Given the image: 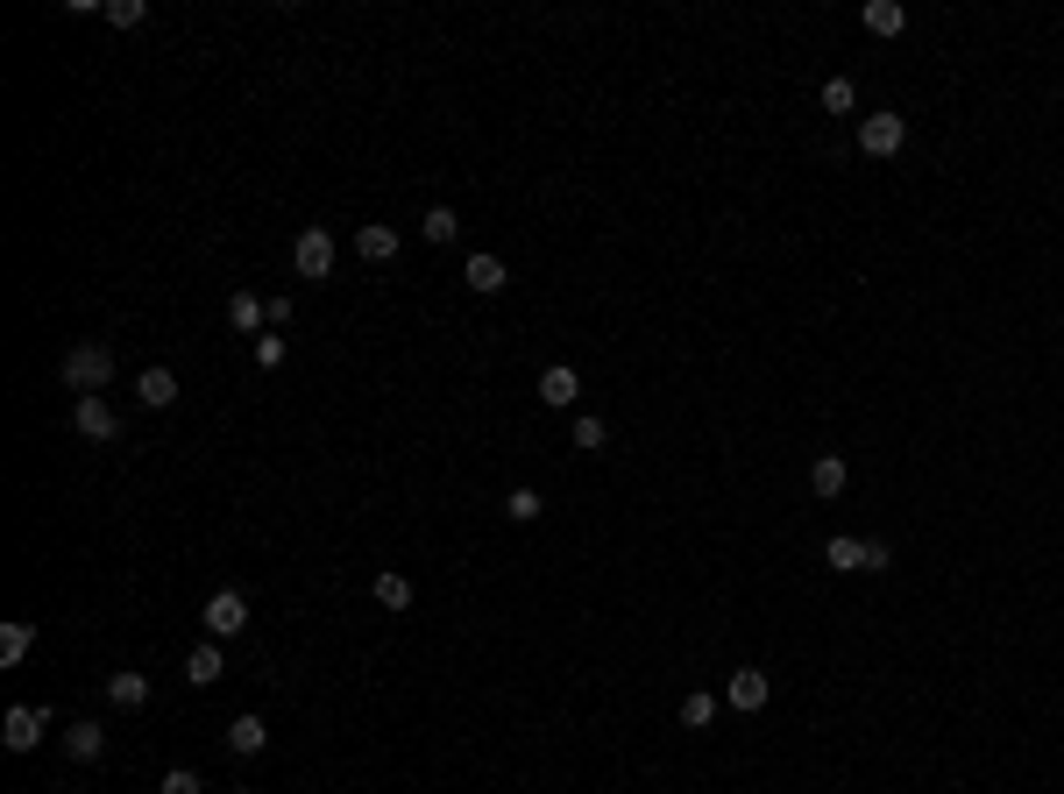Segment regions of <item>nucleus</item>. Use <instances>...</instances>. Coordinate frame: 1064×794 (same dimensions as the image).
<instances>
[{
  "label": "nucleus",
  "instance_id": "f3484780",
  "mask_svg": "<svg viewBox=\"0 0 1064 794\" xmlns=\"http://www.w3.org/2000/svg\"><path fill=\"white\" fill-rule=\"evenodd\" d=\"M65 752H71L79 766H92V759L107 752V731H100V724H71V731H65Z\"/></svg>",
  "mask_w": 1064,
  "mask_h": 794
},
{
  "label": "nucleus",
  "instance_id": "f257e3e1",
  "mask_svg": "<svg viewBox=\"0 0 1064 794\" xmlns=\"http://www.w3.org/2000/svg\"><path fill=\"white\" fill-rule=\"evenodd\" d=\"M107 383H114V347L107 341H71L65 347V391L107 398Z\"/></svg>",
  "mask_w": 1064,
  "mask_h": 794
},
{
  "label": "nucleus",
  "instance_id": "1a4fd4ad",
  "mask_svg": "<svg viewBox=\"0 0 1064 794\" xmlns=\"http://www.w3.org/2000/svg\"><path fill=\"white\" fill-rule=\"evenodd\" d=\"M227 326H235V334H270V298L235 292V298H227Z\"/></svg>",
  "mask_w": 1064,
  "mask_h": 794
},
{
  "label": "nucleus",
  "instance_id": "0eeeda50",
  "mask_svg": "<svg viewBox=\"0 0 1064 794\" xmlns=\"http://www.w3.org/2000/svg\"><path fill=\"white\" fill-rule=\"evenodd\" d=\"M575 398H583V376H575L568 362H547V370H539V404H554V412H568Z\"/></svg>",
  "mask_w": 1064,
  "mask_h": 794
},
{
  "label": "nucleus",
  "instance_id": "b1692460",
  "mask_svg": "<svg viewBox=\"0 0 1064 794\" xmlns=\"http://www.w3.org/2000/svg\"><path fill=\"white\" fill-rule=\"evenodd\" d=\"M505 518H511V526H533V518H539V490H526V482H518V490L505 497Z\"/></svg>",
  "mask_w": 1064,
  "mask_h": 794
},
{
  "label": "nucleus",
  "instance_id": "7ed1b4c3",
  "mask_svg": "<svg viewBox=\"0 0 1064 794\" xmlns=\"http://www.w3.org/2000/svg\"><path fill=\"white\" fill-rule=\"evenodd\" d=\"M248 631V596L242 589H213L206 596V638H235Z\"/></svg>",
  "mask_w": 1064,
  "mask_h": 794
},
{
  "label": "nucleus",
  "instance_id": "cd10ccee",
  "mask_svg": "<svg viewBox=\"0 0 1064 794\" xmlns=\"http://www.w3.org/2000/svg\"><path fill=\"white\" fill-rule=\"evenodd\" d=\"M157 794H206V787H199V773H192V766H170L157 781Z\"/></svg>",
  "mask_w": 1064,
  "mask_h": 794
},
{
  "label": "nucleus",
  "instance_id": "6e6552de",
  "mask_svg": "<svg viewBox=\"0 0 1064 794\" xmlns=\"http://www.w3.org/2000/svg\"><path fill=\"white\" fill-rule=\"evenodd\" d=\"M767 695H773V688H767V674H760V667H739V674L724 682V703H731V709H745V716H752V709H767Z\"/></svg>",
  "mask_w": 1064,
  "mask_h": 794
},
{
  "label": "nucleus",
  "instance_id": "f8f14e48",
  "mask_svg": "<svg viewBox=\"0 0 1064 794\" xmlns=\"http://www.w3.org/2000/svg\"><path fill=\"white\" fill-rule=\"evenodd\" d=\"M227 674V660H221V638H206V646H192V660H185V682L192 688H213Z\"/></svg>",
  "mask_w": 1064,
  "mask_h": 794
},
{
  "label": "nucleus",
  "instance_id": "ddd939ff",
  "mask_svg": "<svg viewBox=\"0 0 1064 794\" xmlns=\"http://www.w3.org/2000/svg\"><path fill=\"white\" fill-rule=\"evenodd\" d=\"M263 745H270V724H263V716H235V724H227V752H235V759H256Z\"/></svg>",
  "mask_w": 1064,
  "mask_h": 794
},
{
  "label": "nucleus",
  "instance_id": "9d476101",
  "mask_svg": "<svg viewBox=\"0 0 1064 794\" xmlns=\"http://www.w3.org/2000/svg\"><path fill=\"white\" fill-rule=\"evenodd\" d=\"M461 277H469V292L497 298V292L511 284V269H505V256H469V263H461Z\"/></svg>",
  "mask_w": 1064,
  "mask_h": 794
},
{
  "label": "nucleus",
  "instance_id": "39448f33",
  "mask_svg": "<svg viewBox=\"0 0 1064 794\" xmlns=\"http://www.w3.org/2000/svg\"><path fill=\"white\" fill-rule=\"evenodd\" d=\"M43 724H50V716H43V709H29V703H14L8 716H0V745H8V752H36V745H43Z\"/></svg>",
  "mask_w": 1064,
  "mask_h": 794
},
{
  "label": "nucleus",
  "instance_id": "dca6fc26",
  "mask_svg": "<svg viewBox=\"0 0 1064 794\" xmlns=\"http://www.w3.org/2000/svg\"><path fill=\"white\" fill-rule=\"evenodd\" d=\"M355 256H362V263H398V227H383V220L362 227V235H355Z\"/></svg>",
  "mask_w": 1064,
  "mask_h": 794
},
{
  "label": "nucleus",
  "instance_id": "2eb2a0df",
  "mask_svg": "<svg viewBox=\"0 0 1064 794\" xmlns=\"http://www.w3.org/2000/svg\"><path fill=\"white\" fill-rule=\"evenodd\" d=\"M107 703H114V709H143V703H149V674H135V667L107 674Z\"/></svg>",
  "mask_w": 1064,
  "mask_h": 794
},
{
  "label": "nucleus",
  "instance_id": "423d86ee",
  "mask_svg": "<svg viewBox=\"0 0 1064 794\" xmlns=\"http://www.w3.org/2000/svg\"><path fill=\"white\" fill-rule=\"evenodd\" d=\"M71 425H79L86 440H114V433H121V412H114L107 398H79V404H71Z\"/></svg>",
  "mask_w": 1064,
  "mask_h": 794
},
{
  "label": "nucleus",
  "instance_id": "c85d7f7f",
  "mask_svg": "<svg viewBox=\"0 0 1064 794\" xmlns=\"http://www.w3.org/2000/svg\"><path fill=\"white\" fill-rule=\"evenodd\" d=\"M880 568H895V553H887V539H866V560H859V575H880Z\"/></svg>",
  "mask_w": 1064,
  "mask_h": 794
},
{
  "label": "nucleus",
  "instance_id": "f03ea898",
  "mask_svg": "<svg viewBox=\"0 0 1064 794\" xmlns=\"http://www.w3.org/2000/svg\"><path fill=\"white\" fill-rule=\"evenodd\" d=\"M334 256H341V248H334V235H326V227H299L292 269H299L305 284H326V277H334Z\"/></svg>",
  "mask_w": 1064,
  "mask_h": 794
},
{
  "label": "nucleus",
  "instance_id": "4468645a",
  "mask_svg": "<svg viewBox=\"0 0 1064 794\" xmlns=\"http://www.w3.org/2000/svg\"><path fill=\"white\" fill-rule=\"evenodd\" d=\"M135 398H143L149 412H170V404H178V376H170V370H143V376H135Z\"/></svg>",
  "mask_w": 1064,
  "mask_h": 794
},
{
  "label": "nucleus",
  "instance_id": "412c9836",
  "mask_svg": "<svg viewBox=\"0 0 1064 794\" xmlns=\"http://www.w3.org/2000/svg\"><path fill=\"white\" fill-rule=\"evenodd\" d=\"M29 646H36V625H0V667H22Z\"/></svg>",
  "mask_w": 1064,
  "mask_h": 794
},
{
  "label": "nucleus",
  "instance_id": "a878e982",
  "mask_svg": "<svg viewBox=\"0 0 1064 794\" xmlns=\"http://www.w3.org/2000/svg\"><path fill=\"white\" fill-rule=\"evenodd\" d=\"M604 440H611V425L596 419V412H583V419H575V448H583V454H596Z\"/></svg>",
  "mask_w": 1064,
  "mask_h": 794
},
{
  "label": "nucleus",
  "instance_id": "20e7f679",
  "mask_svg": "<svg viewBox=\"0 0 1064 794\" xmlns=\"http://www.w3.org/2000/svg\"><path fill=\"white\" fill-rule=\"evenodd\" d=\"M901 143H908L901 114H866V121H859V149H866V157H901Z\"/></svg>",
  "mask_w": 1064,
  "mask_h": 794
},
{
  "label": "nucleus",
  "instance_id": "9b49d317",
  "mask_svg": "<svg viewBox=\"0 0 1064 794\" xmlns=\"http://www.w3.org/2000/svg\"><path fill=\"white\" fill-rule=\"evenodd\" d=\"M370 596L383 610H412V575H404V568H377L370 575Z\"/></svg>",
  "mask_w": 1064,
  "mask_h": 794
},
{
  "label": "nucleus",
  "instance_id": "bb28decb",
  "mask_svg": "<svg viewBox=\"0 0 1064 794\" xmlns=\"http://www.w3.org/2000/svg\"><path fill=\"white\" fill-rule=\"evenodd\" d=\"M107 22H114V29H143L149 8H143V0H107Z\"/></svg>",
  "mask_w": 1064,
  "mask_h": 794
},
{
  "label": "nucleus",
  "instance_id": "aec40b11",
  "mask_svg": "<svg viewBox=\"0 0 1064 794\" xmlns=\"http://www.w3.org/2000/svg\"><path fill=\"white\" fill-rule=\"evenodd\" d=\"M419 235L433 242V248H448V242H461V220H455V206H433V213H426V220H419Z\"/></svg>",
  "mask_w": 1064,
  "mask_h": 794
},
{
  "label": "nucleus",
  "instance_id": "5701e85b",
  "mask_svg": "<svg viewBox=\"0 0 1064 794\" xmlns=\"http://www.w3.org/2000/svg\"><path fill=\"white\" fill-rule=\"evenodd\" d=\"M682 724H689V731L718 724V695H710V688H695V695H682Z\"/></svg>",
  "mask_w": 1064,
  "mask_h": 794
},
{
  "label": "nucleus",
  "instance_id": "4be33fe9",
  "mask_svg": "<svg viewBox=\"0 0 1064 794\" xmlns=\"http://www.w3.org/2000/svg\"><path fill=\"white\" fill-rule=\"evenodd\" d=\"M823 560H830L838 575H859V560H866V539H845V532H838V539L823 547Z\"/></svg>",
  "mask_w": 1064,
  "mask_h": 794
},
{
  "label": "nucleus",
  "instance_id": "393cba45",
  "mask_svg": "<svg viewBox=\"0 0 1064 794\" xmlns=\"http://www.w3.org/2000/svg\"><path fill=\"white\" fill-rule=\"evenodd\" d=\"M823 107L830 114H851V107H859V86H851L845 71H838V79H823Z\"/></svg>",
  "mask_w": 1064,
  "mask_h": 794
},
{
  "label": "nucleus",
  "instance_id": "a211bd4d",
  "mask_svg": "<svg viewBox=\"0 0 1064 794\" xmlns=\"http://www.w3.org/2000/svg\"><path fill=\"white\" fill-rule=\"evenodd\" d=\"M851 482V469H845V454H817V469H809V490L817 497H838Z\"/></svg>",
  "mask_w": 1064,
  "mask_h": 794
},
{
  "label": "nucleus",
  "instance_id": "7c9ffc66",
  "mask_svg": "<svg viewBox=\"0 0 1064 794\" xmlns=\"http://www.w3.org/2000/svg\"><path fill=\"white\" fill-rule=\"evenodd\" d=\"M65 794H71V787H65Z\"/></svg>",
  "mask_w": 1064,
  "mask_h": 794
},
{
  "label": "nucleus",
  "instance_id": "6ab92c4d",
  "mask_svg": "<svg viewBox=\"0 0 1064 794\" xmlns=\"http://www.w3.org/2000/svg\"><path fill=\"white\" fill-rule=\"evenodd\" d=\"M866 29H873V36H901L908 29V8H901V0H866Z\"/></svg>",
  "mask_w": 1064,
  "mask_h": 794
},
{
  "label": "nucleus",
  "instance_id": "c756f323",
  "mask_svg": "<svg viewBox=\"0 0 1064 794\" xmlns=\"http://www.w3.org/2000/svg\"><path fill=\"white\" fill-rule=\"evenodd\" d=\"M284 362V341L277 334H256V370H277Z\"/></svg>",
  "mask_w": 1064,
  "mask_h": 794
}]
</instances>
